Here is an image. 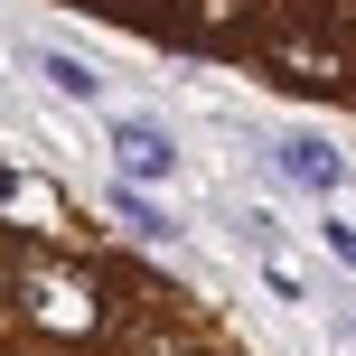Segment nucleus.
I'll use <instances>...</instances> for the list:
<instances>
[{"label":"nucleus","instance_id":"nucleus-7","mask_svg":"<svg viewBox=\"0 0 356 356\" xmlns=\"http://www.w3.org/2000/svg\"><path fill=\"white\" fill-rule=\"evenodd\" d=\"M216 225H225L234 244H253V253H272V244H282V225H272L263 207H225V216H216Z\"/></svg>","mask_w":356,"mask_h":356},{"label":"nucleus","instance_id":"nucleus-10","mask_svg":"<svg viewBox=\"0 0 356 356\" xmlns=\"http://www.w3.org/2000/svg\"><path fill=\"white\" fill-rule=\"evenodd\" d=\"M319 234H328V253H338V263H356V225H338V216H328Z\"/></svg>","mask_w":356,"mask_h":356},{"label":"nucleus","instance_id":"nucleus-1","mask_svg":"<svg viewBox=\"0 0 356 356\" xmlns=\"http://www.w3.org/2000/svg\"><path fill=\"white\" fill-rule=\"evenodd\" d=\"M263 75L291 94H338V104H356V47L328 29H309V19H282V29L263 38Z\"/></svg>","mask_w":356,"mask_h":356},{"label":"nucleus","instance_id":"nucleus-6","mask_svg":"<svg viewBox=\"0 0 356 356\" xmlns=\"http://www.w3.org/2000/svg\"><path fill=\"white\" fill-rule=\"evenodd\" d=\"M29 66L47 75L66 104H104V66H85V56H56V47H29Z\"/></svg>","mask_w":356,"mask_h":356},{"label":"nucleus","instance_id":"nucleus-3","mask_svg":"<svg viewBox=\"0 0 356 356\" xmlns=\"http://www.w3.org/2000/svg\"><path fill=\"white\" fill-rule=\"evenodd\" d=\"M113 169L122 178H150V188H160V178L178 169V141L160 122H150V113H122V122H113Z\"/></svg>","mask_w":356,"mask_h":356},{"label":"nucleus","instance_id":"nucleus-9","mask_svg":"<svg viewBox=\"0 0 356 356\" xmlns=\"http://www.w3.org/2000/svg\"><path fill=\"white\" fill-rule=\"evenodd\" d=\"M131 356H216V347H197V338H141Z\"/></svg>","mask_w":356,"mask_h":356},{"label":"nucleus","instance_id":"nucleus-8","mask_svg":"<svg viewBox=\"0 0 356 356\" xmlns=\"http://www.w3.org/2000/svg\"><path fill=\"white\" fill-rule=\"evenodd\" d=\"M263 282H272V300H291V309H300V300H309V282H300V272H291V263H272V272H263Z\"/></svg>","mask_w":356,"mask_h":356},{"label":"nucleus","instance_id":"nucleus-2","mask_svg":"<svg viewBox=\"0 0 356 356\" xmlns=\"http://www.w3.org/2000/svg\"><path fill=\"white\" fill-rule=\"evenodd\" d=\"M253 10L263 0H160V29L188 38V47H225V38L253 29Z\"/></svg>","mask_w":356,"mask_h":356},{"label":"nucleus","instance_id":"nucleus-4","mask_svg":"<svg viewBox=\"0 0 356 356\" xmlns=\"http://www.w3.org/2000/svg\"><path fill=\"white\" fill-rule=\"evenodd\" d=\"M272 169H282L291 178V188H338V178H347V150L338 141H319V131H282V141H272Z\"/></svg>","mask_w":356,"mask_h":356},{"label":"nucleus","instance_id":"nucleus-5","mask_svg":"<svg viewBox=\"0 0 356 356\" xmlns=\"http://www.w3.org/2000/svg\"><path fill=\"white\" fill-rule=\"evenodd\" d=\"M104 207L122 216L141 244H178V216H169V207H150V178H113V188H104Z\"/></svg>","mask_w":356,"mask_h":356}]
</instances>
